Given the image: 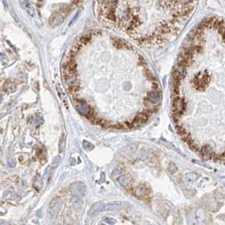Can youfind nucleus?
<instances>
[{
  "label": "nucleus",
  "mask_w": 225,
  "mask_h": 225,
  "mask_svg": "<svg viewBox=\"0 0 225 225\" xmlns=\"http://www.w3.org/2000/svg\"><path fill=\"white\" fill-rule=\"evenodd\" d=\"M113 218H105V221L107 222V223H115V220H112Z\"/></svg>",
  "instance_id": "nucleus-17"
},
{
  "label": "nucleus",
  "mask_w": 225,
  "mask_h": 225,
  "mask_svg": "<svg viewBox=\"0 0 225 225\" xmlns=\"http://www.w3.org/2000/svg\"><path fill=\"white\" fill-rule=\"evenodd\" d=\"M148 100L152 103H157L159 101V94L157 91H150L148 94Z\"/></svg>",
  "instance_id": "nucleus-7"
},
{
  "label": "nucleus",
  "mask_w": 225,
  "mask_h": 225,
  "mask_svg": "<svg viewBox=\"0 0 225 225\" xmlns=\"http://www.w3.org/2000/svg\"><path fill=\"white\" fill-rule=\"evenodd\" d=\"M198 76H196L194 79V83L198 89H204L206 86V85L209 82V76L206 72H202L198 74Z\"/></svg>",
  "instance_id": "nucleus-3"
},
{
  "label": "nucleus",
  "mask_w": 225,
  "mask_h": 225,
  "mask_svg": "<svg viewBox=\"0 0 225 225\" xmlns=\"http://www.w3.org/2000/svg\"><path fill=\"white\" fill-rule=\"evenodd\" d=\"M145 194H147V190H145V188L144 186H142V185L137 186L136 188V190H135V195L139 198L144 197Z\"/></svg>",
  "instance_id": "nucleus-8"
},
{
  "label": "nucleus",
  "mask_w": 225,
  "mask_h": 225,
  "mask_svg": "<svg viewBox=\"0 0 225 225\" xmlns=\"http://www.w3.org/2000/svg\"><path fill=\"white\" fill-rule=\"evenodd\" d=\"M197 179V175L194 173H189L186 174V179L190 182H194Z\"/></svg>",
  "instance_id": "nucleus-11"
},
{
  "label": "nucleus",
  "mask_w": 225,
  "mask_h": 225,
  "mask_svg": "<svg viewBox=\"0 0 225 225\" xmlns=\"http://www.w3.org/2000/svg\"><path fill=\"white\" fill-rule=\"evenodd\" d=\"M4 54L0 52V60H3V59H4Z\"/></svg>",
  "instance_id": "nucleus-18"
},
{
  "label": "nucleus",
  "mask_w": 225,
  "mask_h": 225,
  "mask_svg": "<svg viewBox=\"0 0 225 225\" xmlns=\"http://www.w3.org/2000/svg\"><path fill=\"white\" fill-rule=\"evenodd\" d=\"M4 91L6 92V93H12L16 91V85H15L14 82H11L9 81H7L4 85Z\"/></svg>",
  "instance_id": "nucleus-6"
},
{
  "label": "nucleus",
  "mask_w": 225,
  "mask_h": 225,
  "mask_svg": "<svg viewBox=\"0 0 225 225\" xmlns=\"http://www.w3.org/2000/svg\"><path fill=\"white\" fill-rule=\"evenodd\" d=\"M56 88H57V91H58V93H59V96L60 97V98H61L63 101L64 102V103H67V102H66V98H65L64 94H63V92L62 91V89L60 88L59 86H57Z\"/></svg>",
  "instance_id": "nucleus-14"
},
{
  "label": "nucleus",
  "mask_w": 225,
  "mask_h": 225,
  "mask_svg": "<svg viewBox=\"0 0 225 225\" xmlns=\"http://www.w3.org/2000/svg\"><path fill=\"white\" fill-rule=\"evenodd\" d=\"M118 183L122 185V186H126V185H128V184H129V180L126 177L120 176V178H118Z\"/></svg>",
  "instance_id": "nucleus-12"
},
{
  "label": "nucleus",
  "mask_w": 225,
  "mask_h": 225,
  "mask_svg": "<svg viewBox=\"0 0 225 225\" xmlns=\"http://www.w3.org/2000/svg\"><path fill=\"white\" fill-rule=\"evenodd\" d=\"M73 188H75V190L73 189L74 192H77V194H82L85 191V186L84 185H79V184H75L73 186Z\"/></svg>",
  "instance_id": "nucleus-10"
},
{
  "label": "nucleus",
  "mask_w": 225,
  "mask_h": 225,
  "mask_svg": "<svg viewBox=\"0 0 225 225\" xmlns=\"http://www.w3.org/2000/svg\"><path fill=\"white\" fill-rule=\"evenodd\" d=\"M201 154L203 157L209 158L213 156V152H211V148L210 147H204L201 151Z\"/></svg>",
  "instance_id": "nucleus-9"
},
{
  "label": "nucleus",
  "mask_w": 225,
  "mask_h": 225,
  "mask_svg": "<svg viewBox=\"0 0 225 225\" xmlns=\"http://www.w3.org/2000/svg\"><path fill=\"white\" fill-rule=\"evenodd\" d=\"M83 147L86 150H88V151L93 149V145H92L91 143H89L88 141H83Z\"/></svg>",
  "instance_id": "nucleus-15"
},
{
  "label": "nucleus",
  "mask_w": 225,
  "mask_h": 225,
  "mask_svg": "<svg viewBox=\"0 0 225 225\" xmlns=\"http://www.w3.org/2000/svg\"><path fill=\"white\" fill-rule=\"evenodd\" d=\"M197 4L198 0H94L93 8L100 22L153 47L178 35Z\"/></svg>",
  "instance_id": "nucleus-1"
},
{
  "label": "nucleus",
  "mask_w": 225,
  "mask_h": 225,
  "mask_svg": "<svg viewBox=\"0 0 225 225\" xmlns=\"http://www.w3.org/2000/svg\"><path fill=\"white\" fill-rule=\"evenodd\" d=\"M8 164H9V166L10 167V168H14L15 165V160L13 159V158L9 157V159H8Z\"/></svg>",
  "instance_id": "nucleus-16"
},
{
  "label": "nucleus",
  "mask_w": 225,
  "mask_h": 225,
  "mask_svg": "<svg viewBox=\"0 0 225 225\" xmlns=\"http://www.w3.org/2000/svg\"><path fill=\"white\" fill-rule=\"evenodd\" d=\"M76 108L78 109V111L80 112L81 114H83L85 116H86L88 114V113L91 111V108L89 107L88 105L86 104L85 102H78L77 105H76Z\"/></svg>",
  "instance_id": "nucleus-4"
},
{
  "label": "nucleus",
  "mask_w": 225,
  "mask_h": 225,
  "mask_svg": "<svg viewBox=\"0 0 225 225\" xmlns=\"http://www.w3.org/2000/svg\"><path fill=\"white\" fill-rule=\"evenodd\" d=\"M168 171L170 172V173H172V174H174V173H176V172L178 171V168H177V166L173 163H170L168 164Z\"/></svg>",
  "instance_id": "nucleus-13"
},
{
  "label": "nucleus",
  "mask_w": 225,
  "mask_h": 225,
  "mask_svg": "<svg viewBox=\"0 0 225 225\" xmlns=\"http://www.w3.org/2000/svg\"><path fill=\"white\" fill-rule=\"evenodd\" d=\"M60 206H61V204H60V202H59V201H58V200H54L51 202V204H50V206H49L50 213H51L52 215H55V214H57L58 211H59Z\"/></svg>",
  "instance_id": "nucleus-5"
},
{
  "label": "nucleus",
  "mask_w": 225,
  "mask_h": 225,
  "mask_svg": "<svg viewBox=\"0 0 225 225\" xmlns=\"http://www.w3.org/2000/svg\"><path fill=\"white\" fill-rule=\"evenodd\" d=\"M185 109V102L181 97H176L173 103V112L174 117L179 118V116Z\"/></svg>",
  "instance_id": "nucleus-2"
}]
</instances>
